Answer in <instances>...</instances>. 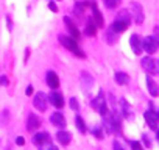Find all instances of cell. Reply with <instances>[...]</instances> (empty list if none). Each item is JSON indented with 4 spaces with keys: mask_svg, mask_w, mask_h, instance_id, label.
<instances>
[{
    "mask_svg": "<svg viewBox=\"0 0 159 150\" xmlns=\"http://www.w3.org/2000/svg\"><path fill=\"white\" fill-rule=\"evenodd\" d=\"M129 22H131L129 11L122 10V11L117 13V17L114 19V22H112V25H111V30L116 31V33H122V31H125V30L129 27Z\"/></svg>",
    "mask_w": 159,
    "mask_h": 150,
    "instance_id": "1",
    "label": "cell"
},
{
    "mask_svg": "<svg viewBox=\"0 0 159 150\" xmlns=\"http://www.w3.org/2000/svg\"><path fill=\"white\" fill-rule=\"evenodd\" d=\"M59 42H61L67 50H70L72 53H75L76 56L84 58V52H81V49H80V45H78V41L73 39L72 36H64V35H61V36H59Z\"/></svg>",
    "mask_w": 159,
    "mask_h": 150,
    "instance_id": "2",
    "label": "cell"
},
{
    "mask_svg": "<svg viewBox=\"0 0 159 150\" xmlns=\"http://www.w3.org/2000/svg\"><path fill=\"white\" fill-rule=\"evenodd\" d=\"M129 16L133 17V21H134L137 25H140V24L143 22V19H145L142 5L137 3V2H131V5H129Z\"/></svg>",
    "mask_w": 159,
    "mask_h": 150,
    "instance_id": "3",
    "label": "cell"
},
{
    "mask_svg": "<svg viewBox=\"0 0 159 150\" xmlns=\"http://www.w3.org/2000/svg\"><path fill=\"white\" fill-rule=\"evenodd\" d=\"M142 67H143L150 75H159V63L154 61V59L150 58V56L142 58Z\"/></svg>",
    "mask_w": 159,
    "mask_h": 150,
    "instance_id": "4",
    "label": "cell"
},
{
    "mask_svg": "<svg viewBox=\"0 0 159 150\" xmlns=\"http://www.w3.org/2000/svg\"><path fill=\"white\" fill-rule=\"evenodd\" d=\"M142 49H143L147 53L153 55V53H156V52H157L159 44H157V41H156V38H154V36H147L145 39H142Z\"/></svg>",
    "mask_w": 159,
    "mask_h": 150,
    "instance_id": "5",
    "label": "cell"
},
{
    "mask_svg": "<svg viewBox=\"0 0 159 150\" xmlns=\"http://www.w3.org/2000/svg\"><path fill=\"white\" fill-rule=\"evenodd\" d=\"M92 106H94V110H97L102 116H105V114L108 113V106H106V100H105L103 92H98V96L92 100Z\"/></svg>",
    "mask_w": 159,
    "mask_h": 150,
    "instance_id": "6",
    "label": "cell"
},
{
    "mask_svg": "<svg viewBox=\"0 0 159 150\" xmlns=\"http://www.w3.org/2000/svg\"><path fill=\"white\" fill-rule=\"evenodd\" d=\"M33 105L36 110L39 111H45L47 110V105H48V97L44 94V92H38L33 99Z\"/></svg>",
    "mask_w": 159,
    "mask_h": 150,
    "instance_id": "7",
    "label": "cell"
},
{
    "mask_svg": "<svg viewBox=\"0 0 159 150\" xmlns=\"http://www.w3.org/2000/svg\"><path fill=\"white\" fill-rule=\"evenodd\" d=\"M145 120H147V124H148V127L151 130H157V120H159V117H157V114H156V111L153 108L145 111Z\"/></svg>",
    "mask_w": 159,
    "mask_h": 150,
    "instance_id": "8",
    "label": "cell"
},
{
    "mask_svg": "<svg viewBox=\"0 0 159 150\" xmlns=\"http://www.w3.org/2000/svg\"><path fill=\"white\" fill-rule=\"evenodd\" d=\"M129 44H131V49H133V52L136 55H140L143 52V49H142V38L139 35H133L129 38Z\"/></svg>",
    "mask_w": 159,
    "mask_h": 150,
    "instance_id": "9",
    "label": "cell"
},
{
    "mask_svg": "<svg viewBox=\"0 0 159 150\" xmlns=\"http://www.w3.org/2000/svg\"><path fill=\"white\" fill-rule=\"evenodd\" d=\"M33 144H36V145H47V144H50V134L45 133V131L36 133L33 136Z\"/></svg>",
    "mask_w": 159,
    "mask_h": 150,
    "instance_id": "10",
    "label": "cell"
},
{
    "mask_svg": "<svg viewBox=\"0 0 159 150\" xmlns=\"http://www.w3.org/2000/svg\"><path fill=\"white\" fill-rule=\"evenodd\" d=\"M64 24H66V27H67V30H69V33H70V36L73 38V39H80V31H78V28H76V25L72 22V19L70 17H64Z\"/></svg>",
    "mask_w": 159,
    "mask_h": 150,
    "instance_id": "11",
    "label": "cell"
},
{
    "mask_svg": "<svg viewBox=\"0 0 159 150\" xmlns=\"http://www.w3.org/2000/svg\"><path fill=\"white\" fill-rule=\"evenodd\" d=\"M50 122H52V125H55V127H58V128H64V127L67 125L66 117H64L61 113H53L52 117H50Z\"/></svg>",
    "mask_w": 159,
    "mask_h": 150,
    "instance_id": "12",
    "label": "cell"
},
{
    "mask_svg": "<svg viewBox=\"0 0 159 150\" xmlns=\"http://www.w3.org/2000/svg\"><path fill=\"white\" fill-rule=\"evenodd\" d=\"M50 102L53 103V106L56 108H62L64 106V97L61 92H58L56 89H53V92L50 94Z\"/></svg>",
    "mask_w": 159,
    "mask_h": 150,
    "instance_id": "13",
    "label": "cell"
},
{
    "mask_svg": "<svg viewBox=\"0 0 159 150\" xmlns=\"http://www.w3.org/2000/svg\"><path fill=\"white\" fill-rule=\"evenodd\" d=\"M45 80H47V85H48V88H52V89H56V88H59V78H58V75H56L53 70L47 72V77H45Z\"/></svg>",
    "mask_w": 159,
    "mask_h": 150,
    "instance_id": "14",
    "label": "cell"
},
{
    "mask_svg": "<svg viewBox=\"0 0 159 150\" xmlns=\"http://www.w3.org/2000/svg\"><path fill=\"white\" fill-rule=\"evenodd\" d=\"M92 16H94V22L98 28L105 27V19H103V16H102V13H100V10L97 8L95 3H92Z\"/></svg>",
    "mask_w": 159,
    "mask_h": 150,
    "instance_id": "15",
    "label": "cell"
},
{
    "mask_svg": "<svg viewBox=\"0 0 159 150\" xmlns=\"http://www.w3.org/2000/svg\"><path fill=\"white\" fill-rule=\"evenodd\" d=\"M39 127H41V119L36 114H30L28 116V120H27V130L28 131H33V130H36Z\"/></svg>",
    "mask_w": 159,
    "mask_h": 150,
    "instance_id": "16",
    "label": "cell"
},
{
    "mask_svg": "<svg viewBox=\"0 0 159 150\" xmlns=\"http://www.w3.org/2000/svg\"><path fill=\"white\" fill-rule=\"evenodd\" d=\"M56 139H58V142H59L61 145H67V144H70V141H72V134L67 133V131H58V133H56Z\"/></svg>",
    "mask_w": 159,
    "mask_h": 150,
    "instance_id": "17",
    "label": "cell"
},
{
    "mask_svg": "<svg viewBox=\"0 0 159 150\" xmlns=\"http://www.w3.org/2000/svg\"><path fill=\"white\" fill-rule=\"evenodd\" d=\"M147 88H148V92H150L153 97H157V96H159V86L153 82L151 77H147Z\"/></svg>",
    "mask_w": 159,
    "mask_h": 150,
    "instance_id": "18",
    "label": "cell"
},
{
    "mask_svg": "<svg viewBox=\"0 0 159 150\" xmlns=\"http://www.w3.org/2000/svg\"><path fill=\"white\" fill-rule=\"evenodd\" d=\"M86 35L88 36H94L95 35V31H97V25H95V22L92 21V19H89L88 21V24H86Z\"/></svg>",
    "mask_w": 159,
    "mask_h": 150,
    "instance_id": "19",
    "label": "cell"
},
{
    "mask_svg": "<svg viewBox=\"0 0 159 150\" xmlns=\"http://www.w3.org/2000/svg\"><path fill=\"white\" fill-rule=\"evenodd\" d=\"M116 82H117L119 85H128L129 77H128L125 72H117V73H116Z\"/></svg>",
    "mask_w": 159,
    "mask_h": 150,
    "instance_id": "20",
    "label": "cell"
},
{
    "mask_svg": "<svg viewBox=\"0 0 159 150\" xmlns=\"http://www.w3.org/2000/svg\"><path fill=\"white\" fill-rule=\"evenodd\" d=\"M122 111H123V116L126 117V119H129L131 116H133V111H131V106L126 103V100L125 99H122Z\"/></svg>",
    "mask_w": 159,
    "mask_h": 150,
    "instance_id": "21",
    "label": "cell"
},
{
    "mask_svg": "<svg viewBox=\"0 0 159 150\" xmlns=\"http://www.w3.org/2000/svg\"><path fill=\"white\" fill-rule=\"evenodd\" d=\"M86 7H88L86 2H76L75 7H73V11L76 13V16H81V14L84 13V8H86Z\"/></svg>",
    "mask_w": 159,
    "mask_h": 150,
    "instance_id": "22",
    "label": "cell"
},
{
    "mask_svg": "<svg viewBox=\"0 0 159 150\" xmlns=\"http://www.w3.org/2000/svg\"><path fill=\"white\" fill-rule=\"evenodd\" d=\"M120 2H122V0H103L105 7H106V8H109V10H114V8H117V7L120 5Z\"/></svg>",
    "mask_w": 159,
    "mask_h": 150,
    "instance_id": "23",
    "label": "cell"
},
{
    "mask_svg": "<svg viewBox=\"0 0 159 150\" xmlns=\"http://www.w3.org/2000/svg\"><path fill=\"white\" fill-rule=\"evenodd\" d=\"M76 128L81 133H86V125H84V120L81 116H76Z\"/></svg>",
    "mask_w": 159,
    "mask_h": 150,
    "instance_id": "24",
    "label": "cell"
},
{
    "mask_svg": "<svg viewBox=\"0 0 159 150\" xmlns=\"http://www.w3.org/2000/svg\"><path fill=\"white\" fill-rule=\"evenodd\" d=\"M106 36H108V42H116V31H112V30H108V33H106Z\"/></svg>",
    "mask_w": 159,
    "mask_h": 150,
    "instance_id": "25",
    "label": "cell"
},
{
    "mask_svg": "<svg viewBox=\"0 0 159 150\" xmlns=\"http://www.w3.org/2000/svg\"><path fill=\"white\" fill-rule=\"evenodd\" d=\"M92 133H94V136H95V138H98V139H103V130H102L100 127L94 128V130H92Z\"/></svg>",
    "mask_w": 159,
    "mask_h": 150,
    "instance_id": "26",
    "label": "cell"
},
{
    "mask_svg": "<svg viewBox=\"0 0 159 150\" xmlns=\"http://www.w3.org/2000/svg\"><path fill=\"white\" fill-rule=\"evenodd\" d=\"M70 108L72 110H75V111H80V105H78V102H76V99H70Z\"/></svg>",
    "mask_w": 159,
    "mask_h": 150,
    "instance_id": "27",
    "label": "cell"
},
{
    "mask_svg": "<svg viewBox=\"0 0 159 150\" xmlns=\"http://www.w3.org/2000/svg\"><path fill=\"white\" fill-rule=\"evenodd\" d=\"M131 148H133V150H143V147H142L140 142H137V141H133V142H131Z\"/></svg>",
    "mask_w": 159,
    "mask_h": 150,
    "instance_id": "28",
    "label": "cell"
},
{
    "mask_svg": "<svg viewBox=\"0 0 159 150\" xmlns=\"http://www.w3.org/2000/svg\"><path fill=\"white\" fill-rule=\"evenodd\" d=\"M16 144H17V145H24V144H25V139H24L22 136H17V139H16Z\"/></svg>",
    "mask_w": 159,
    "mask_h": 150,
    "instance_id": "29",
    "label": "cell"
},
{
    "mask_svg": "<svg viewBox=\"0 0 159 150\" xmlns=\"http://www.w3.org/2000/svg\"><path fill=\"white\" fill-rule=\"evenodd\" d=\"M48 8H50L53 13H56V11H58V8H56V5H55L53 2H48Z\"/></svg>",
    "mask_w": 159,
    "mask_h": 150,
    "instance_id": "30",
    "label": "cell"
},
{
    "mask_svg": "<svg viewBox=\"0 0 159 150\" xmlns=\"http://www.w3.org/2000/svg\"><path fill=\"white\" fill-rule=\"evenodd\" d=\"M142 138H143V142H145V145H147V147H151V142H150V139H148V136H147V134H143Z\"/></svg>",
    "mask_w": 159,
    "mask_h": 150,
    "instance_id": "31",
    "label": "cell"
},
{
    "mask_svg": "<svg viewBox=\"0 0 159 150\" xmlns=\"http://www.w3.org/2000/svg\"><path fill=\"white\" fill-rule=\"evenodd\" d=\"M154 38H156V41L159 44V27H154Z\"/></svg>",
    "mask_w": 159,
    "mask_h": 150,
    "instance_id": "32",
    "label": "cell"
},
{
    "mask_svg": "<svg viewBox=\"0 0 159 150\" xmlns=\"http://www.w3.org/2000/svg\"><path fill=\"white\" fill-rule=\"evenodd\" d=\"M114 150H123V148H122V145H120V144H119L117 141L114 142Z\"/></svg>",
    "mask_w": 159,
    "mask_h": 150,
    "instance_id": "33",
    "label": "cell"
},
{
    "mask_svg": "<svg viewBox=\"0 0 159 150\" xmlns=\"http://www.w3.org/2000/svg\"><path fill=\"white\" fill-rule=\"evenodd\" d=\"M33 94V86H28L27 88V96H31Z\"/></svg>",
    "mask_w": 159,
    "mask_h": 150,
    "instance_id": "34",
    "label": "cell"
},
{
    "mask_svg": "<svg viewBox=\"0 0 159 150\" xmlns=\"http://www.w3.org/2000/svg\"><path fill=\"white\" fill-rule=\"evenodd\" d=\"M7 83H8V80L5 77H0V85H7Z\"/></svg>",
    "mask_w": 159,
    "mask_h": 150,
    "instance_id": "35",
    "label": "cell"
},
{
    "mask_svg": "<svg viewBox=\"0 0 159 150\" xmlns=\"http://www.w3.org/2000/svg\"><path fill=\"white\" fill-rule=\"evenodd\" d=\"M42 150H58V148H56L55 145H48L47 148H42Z\"/></svg>",
    "mask_w": 159,
    "mask_h": 150,
    "instance_id": "36",
    "label": "cell"
},
{
    "mask_svg": "<svg viewBox=\"0 0 159 150\" xmlns=\"http://www.w3.org/2000/svg\"><path fill=\"white\" fill-rule=\"evenodd\" d=\"M157 141H159V130H157Z\"/></svg>",
    "mask_w": 159,
    "mask_h": 150,
    "instance_id": "37",
    "label": "cell"
},
{
    "mask_svg": "<svg viewBox=\"0 0 159 150\" xmlns=\"http://www.w3.org/2000/svg\"><path fill=\"white\" fill-rule=\"evenodd\" d=\"M156 114H157V117H159V110H157V113H156Z\"/></svg>",
    "mask_w": 159,
    "mask_h": 150,
    "instance_id": "38",
    "label": "cell"
}]
</instances>
